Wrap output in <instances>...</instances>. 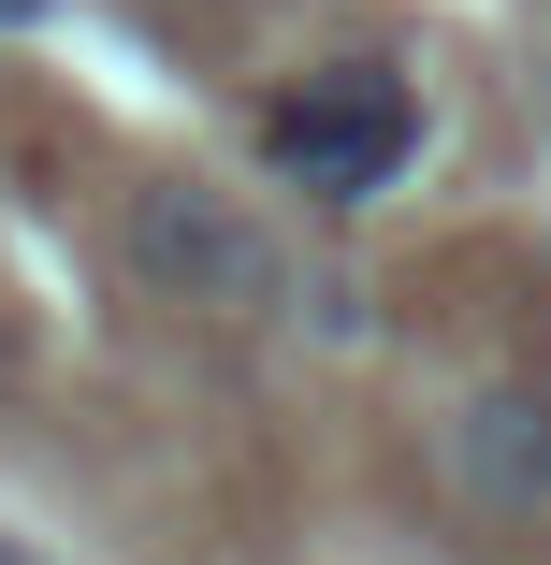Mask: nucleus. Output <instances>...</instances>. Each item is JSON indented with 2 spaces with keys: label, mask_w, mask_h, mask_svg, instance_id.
Wrapping results in <instances>:
<instances>
[{
  "label": "nucleus",
  "mask_w": 551,
  "mask_h": 565,
  "mask_svg": "<svg viewBox=\"0 0 551 565\" xmlns=\"http://www.w3.org/2000/svg\"><path fill=\"white\" fill-rule=\"evenodd\" d=\"M117 276L174 319H276L290 305V262L276 233L233 203V189H203V174H146L117 203Z\"/></svg>",
  "instance_id": "obj_1"
},
{
  "label": "nucleus",
  "mask_w": 551,
  "mask_h": 565,
  "mask_svg": "<svg viewBox=\"0 0 551 565\" xmlns=\"http://www.w3.org/2000/svg\"><path fill=\"white\" fill-rule=\"evenodd\" d=\"M537 73H551V58H537Z\"/></svg>",
  "instance_id": "obj_7"
},
{
  "label": "nucleus",
  "mask_w": 551,
  "mask_h": 565,
  "mask_svg": "<svg viewBox=\"0 0 551 565\" xmlns=\"http://www.w3.org/2000/svg\"><path fill=\"white\" fill-rule=\"evenodd\" d=\"M262 160H276L305 203H378V189L421 160V87H406L392 58H319L305 87H276Z\"/></svg>",
  "instance_id": "obj_2"
},
{
  "label": "nucleus",
  "mask_w": 551,
  "mask_h": 565,
  "mask_svg": "<svg viewBox=\"0 0 551 565\" xmlns=\"http://www.w3.org/2000/svg\"><path fill=\"white\" fill-rule=\"evenodd\" d=\"M0 392H15V305H0Z\"/></svg>",
  "instance_id": "obj_4"
},
{
  "label": "nucleus",
  "mask_w": 551,
  "mask_h": 565,
  "mask_svg": "<svg viewBox=\"0 0 551 565\" xmlns=\"http://www.w3.org/2000/svg\"><path fill=\"white\" fill-rule=\"evenodd\" d=\"M451 493L479 522H551V392L537 377H479L451 406Z\"/></svg>",
  "instance_id": "obj_3"
},
{
  "label": "nucleus",
  "mask_w": 551,
  "mask_h": 565,
  "mask_svg": "<svg viewBox=\"0 0 551 565\" xmlns=\"http://www.w3.org/2000/svg\"><path fill=\"white\" fill-rule=\"evenodd\" d=\"M0 565H44V551H15V536H0Z\"/></svg>",
  "instance_id": "obj_6"
},
{
  "label": "nucleus",
  "mask_w": 551,
  "mask_h": 565,
  "mask_svg": "<svg viewBox=\"0 0 551 565\" xmlns=\"http://www.w3.org/2000/svg\"><path fill=\"white\" fill-rule=\"evenodd\" d=\"M30 15H44V0H0V30H30Z\"/></svg>",
  "instance_id": "obj_5"
}]
</instances>
